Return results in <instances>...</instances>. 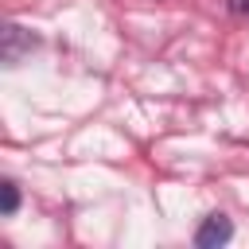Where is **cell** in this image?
<instances>
[{"label":"cell","instance_id":"obj_3","mask_svg":"<svg viewBox=\"0 0 249 249\" xmlns=\"http://www.w3.org/2000/svg\"><path fill=\"white\" fill-rule=\"evenodd\" d=\"M0 191H4L0 210H4V214H16V206H19V191H16V183H12V179H4V183H0Z\"/></svg>","mask_w":249,"mask_h":249},{"label":"cell","instance_id":"obj_1","mask_svg":"<svg viewBox=\"0 0 249 249\" xmlns=\"http://www.w3.org/2000/svg\"><path fill=\"white\" fill-rule=\"evenodd\" d=\"M31 47H35L31 31H23L19 23H4V31H0V58L8 66H16L23 54H31Z\"/></svg>","mask_w":249,"mask_h":249},{"label":"cell","instance_id":"obj_2","mask_svg":"<svg viewBox=\"0 0 249 249\" xmlns=\"http://www.w3.org/2000/svg\"><path fill=\"white\" fill-rule=\"evenodd\" d=\"M233 237V226H230V218H222V214H210L202 226H198V233H195V245L198 249H218V245H226Z\"/></svg>","mask_w":249,"mask_h":249},{"label":"cell","instance_id":"obj_4","mask_svg":"<svg viewBox=\"0 0 249 249\" xmlns=\"http://www.w3.org/2000/svg\"><path fill=\"white\" fill-rule=\"evenodd\" d=\"M230 8L233 12H249V0H230Z\"/></svg>","mask_w":249,"mask_h":249}]
</instances>
